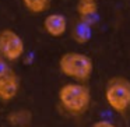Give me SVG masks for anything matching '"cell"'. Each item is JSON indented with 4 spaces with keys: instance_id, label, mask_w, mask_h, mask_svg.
<instances>
[{
    "instance_id": "cell-1",
    "label": "cell",
    "mask_w": 130,
    "mask_h": 127,
    "mask_svg": "<svg viewBox=\"0 0 130 127\" xmlns=\"http://www.w3.org/2000/svg\"><path fill=\"white\" fill-rule=\"evenodd\" d=\"M59 103L69 115H84L91 105V91L84 82H67L57 92Z\"/></svg>"
},
{
    "instance_id": "cell-2",
    "label": "cell",
    "mask_w": 130,
    "mask_h": 127,
    "mask_svg": "<svg viewBox=\"0 0 130 127\" xmlns=\"http://www.w3.org/2000/svg\"><path fill=\"white\" fill-rule=\"evenodd\" d=\"M59 70L63 76L77 82H85L94 73V60L80 52H67L59 59Z\"/></svg>"
},
{
    "instance_id": "cell-3",
    "label": "cell",
    "mask_w": 130,
    "mask_h": 127,
    "mask_svg": "<svg viewBox=\"0 0 130 127\" xmlns=\"http://www.w3.org/2000/svg\"><path fill=\"white\" fill-rule=\"evenodd\" d=\"M108 106L116 113H126L130 109V80L113 77L108 81L104 91Z\"/></svg>"
},
{
    "instance_id": "cell-4",
    "label": "cell",
    "mask_w": 130,
    "mask_h": 127,
    "mask_svg": "<svg viewBox=\"0 0 130 127\" xmlns=\"http://www.w3.org/2000/svg\"><path fill=\"white\" fill-rule=\"evenodd\" d=\"M25 53V43L20 34L10 28L0 31V56H3L7 62L13 63L20 60Z\"/></svg>"
},
{
    "instance_id": "cell-5",
    "label": "cell",
    "mask_w": 130,
    "mask_h": 127,
    "mask_svg": "<svg viewBox=\"0 0 130 127\" xmlns=\"http://www.w3.org/2000/svg\"><path fill=\"white\" fill-rule=\"evenodd\" d=\"M43 29L52 38H60L67 32V18L60 13H51L43 18Z\"/></svg>"
},
{
    "instance_id": "cell-6",
    "label": "cell",
    "mask_w": 130,
    "mask_h": 127,
    "mask_svg": "<svg viewBox=\"0 0 130 127\" xmlns=\"http://www.w3.org/2000/svg\"><path fill=\"white\" fill-rule=\"evenodd\" d=\"M20 91V77L17 74L9 73L0 78V101L11 102Z\"/></svg>"
},
{
    "instance_id": "cell-7",
    "label": "cell",
    "mask_w": 130,
    "mask_h": 127,
    "mask_svg": "<svg viewBox=\"0 0 130 127\" xmlns=\"http://www.w3.org/2000/svg\"><path fill=\"white\" fill-rule=\"evenodd\" d=\"M76 11L80 20L92 24V20L98 13V2L96 0H77Z\"/></svg>"
},
{
    "instance_id": "cell-8",
    "label": "cell",
    "mask_w": 130,
    "mask_h": 127,
    "mask_svg": "<svg viewBox=\"0 0 130 127\" xmlns=\"http://www.w3.org/2000/svg\"><path fill=\"white\" fill-rule=\"evenodd\" d=\"M32 121V113L27 109H17L7 115V123L11 127H28Z\"/></svg>"
},
{
    "instance_id": "cell-9",
    "label": "cell",
    "mask_w": 130,
    "mask_h": 127,
    "mask_svg": "<svg viewBox=\"0 0 130 127\" xmlns=\"http://www.w3.org/2000/svg\"><path fill=\"white\" fill-rule=\"evenodd\" d=\"M91 25L92 24L87 23L84 20H80L73 28V39L77 43H80V45L87 43L91 39V37H92V28H91Z\"/></svg>"
},
{
    "instance_id": "cell-10",
    "label": "cell",
    "mask_w": 130,
    "mask_h": 127,
    "mask_svg": "<svg viewBox=\"0 0 130 127\" xmlns=\"http://www.w3.org/2000/svg\"><path fill=\"white\" fill-rule=\"evenodd\" d=\"M21 3L27 11L32 14H42L51 9L52 0H21Z\"/></svg>"
},
{
    "instance_id": "cell-11",
    "label": "cell",
    "mask_w": 130,
    "mask_h": 127,
    "mask_svg": "<svg viewBox=\"0 0 130 127\" xmlns=\"http://www.w3.org/2000/svg\"><path fill=\"white\" fill-rule=\"evenodd\" d=\"M10 62H7L3 56H0V78L4 76H7L9 73H11V68H10Z\"/></svg>"
},
{
    "instance_id": "cell-12",
    "label": "cell",
    "mask_w": 130,
    "mask_h": 127,
    "mask_svg": "<svg viewBox=\"0 0 130 127\" xmlns=\"http://www.w3.org/2000/svg\"><path fill=\"white\" fill-rule=\"evenodd\" d=\"M90 127H116V126L110 120H98V121H94Z\"/></svg>"
}]
</instances>
